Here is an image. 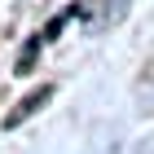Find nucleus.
Masks as SVG:
<instances>
[{
	"mask_svg": "<svg viewBox=\"0 0 154 154\" xmlns=\"http://www.w3.org/2000/svg\"><path fill=\"white\" fill-rule=\"evenodd\" d=\"M44 101H48V88H35V93H31V97H26V101H22V106H18V110H13V115H9V128H18V123H22L26 115H35V110L44 106Z\"/></svg>",
	"mask_w": 154,
	"mask_h": 154,
	"instance_id": "1",
	"label": "nucleus"
},
{
	"mask_svg": "<svg viewBox=\"0 0 154 154\" xmlns=\"http://www.w3.org/2000/svg\"><path fill=\"white\" fill-rule=\"evenodd\" d=\"M62 22H66V18H53V22H48L44 31H40V35H44V40H57V31H62Z\"/></svg>",
	"mask_w": 154,
	"mask_h": 154,
	"instance_id": "2",
	"label": "nucleus"
}]
</instances>
